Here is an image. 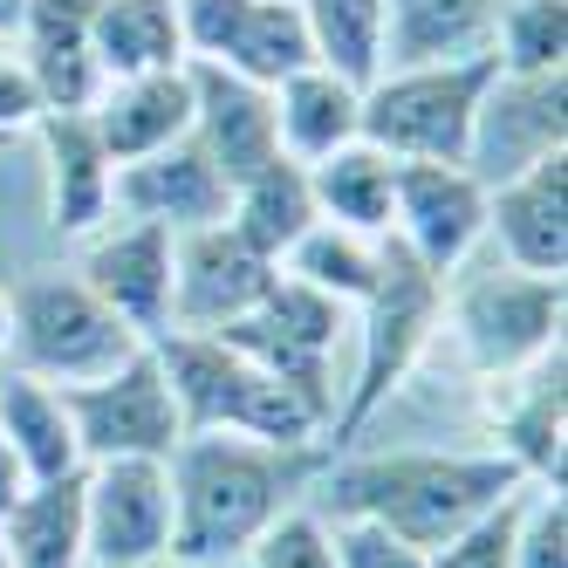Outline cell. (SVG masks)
Wrapping results in <instances>:
<instances>
[{
	"label": "cell",
	"mask_w": 568,
	"mask_h": 568,
	"mask_svg": "<svg viewBox=\"0 0 568 568\" xmlns=\"http://www.w3.org/2000/svg\"><path fill=\"white\" fill-rule=\"evenodd\" d=\"M390 240L425 274L453 281L486 240V185L466 165H397Z\"/></svg>",
	"instance_id": "obj_11"
},
{
	"label": "cell",
	"mask_w": 568,
	"mask_h": 568,
	"mask_svg": "<svg viewBox=\"0 0 568 568\" xmlns=\"http://www.w3.org/2000/svg\"><path fill=\"white\" fill-rule=\"evenodd\" d=\"M192 69V144L220 165L226 185L254 179L261 165H274L281 144H274V97L261 83L213 62H185Z\"/></svg>",
	"instance_id": "obj_17"
},
{
	"label": "cell",
	"mask_w": 568,
	"mask_h": 568,
	"mask_svg": "<svg viewBox=\"0 0 568 568\" xmlns=\"http://www.w3.org/2000/svg\"><path fill=\"white\" fill-rule=\"evenodd\" d=\"M514 568H568V500L561 486H527L514 527Z\"/></svg>",
	"instance_id": "obj_34"
},
{
	"label": "cell",
	"mask_w": 568,
	"mask_h": 568,
	"mask_svg": "<svg viewBox=\"0 0 568 568\" xmlns=\"http://www.w3.org/2000/svg\"><path fill=\"white\" fill-rule=\"evenodd\" d=\"M226 199L233 185L220 179V165L192 138L151 151V158H131V165H116V185H110V213L124 220H158L172 233H192V226H213L226 220Z\"/></svg>",
	"instance_id": "obj_16"
},
{
	"label": "cell",
	"mask_w": 568,
	"mask_h": 568,
	"mask_svg": "<svg viewBox=\"0 0 568 568\" xmlns=\"http://www.w3.org/2000/svg\"><path fill=\"white\" fill-rule=\"evenodd\" d=\"M62 404H69V425H75V445H83V466L97 459H172V445L185 438V418H179V397L158 371L151 343L116 363L110 377H90V384H55Z\"/></svg>",
	"instance_id": "obj_8"
},
{
	"label": "cell",
	"mask_w": 568,
	"mask_h": 568,
	"mask_svg": "<svg viewBox=\"0 0 568 568\" xmlns=\"http://www.w3.org/2000/svg\"><path fill=\"white\" fill-rule=\"evenodd\" d=\"M0 151H8V131H0Z\"/></svg>",
	"instance_id": "obj_42"
},
{
	"label": "cell",
	"mask_w": 568,
	"mask_h": 568,
	"mask_svg": "<svg viewBox=\"0 0 568 568\" xmlns=\"http://www.w3.org/2000/svg\"><path fill=\"white\" fill-rule=\"evenodd\" d=\"M158 371H165L185 432H240L261 445H322L329 438V412L308 404L295 384H281L274 371H261L254 356H240L220 336H192V329H165L151 343Z\"/></svg>",
	"instance_id": "obj_3"
},
{
	"label": "cell",
	"mask_w": 568,
	"mask_h": 568,
	"mask_svg": "<svg viewBox=\"0 0 568 568\" xmlns=\"http://www.w3.org/2000/svg\"><path fill=\"white\" fill-rule=\"evenodd\" d=\"M377 267H384V240L349 233V226H329V220H315L295 247H288V261H281V274L308 281V288H322V295L343 302V308H356L363 295L377 288Z\"/></svg>",
	"instance_id": "obj_29"
},
{
	"label": "cell",
	"mask_w": 568,
	"mask_h": 568,
	"mask_svg": "<svg viewBox=\"0 0 568 568\" xmlns=\"http://www.w3.org/2000/svg\"><path fill=\"white\" fill-rule=\"evenodd\" d=\"M34 116H42V97H34V83H28V69H21V55L0 42V131H34Z\"/></svg>",
	"instance_id": "obj_36"
},
{
	"label": "cell",
	"mask_w": 568,
	"mask_h": 568,
	"mask_svg": "<svg viewBox=\"0 0 568 568\" xmlns=\"http://www.w3.org/2000/svg\"><path fill=\"white\" fill-rule=\"evenodd\" d=\"M308 172V192H315V213L329 226H349V233H371L384 240L390 233V192H397V158H384L377 144H336L329 158H315Z\"/></svg>",
	"instance_id": "obj_25"
},
{
	"label": "cell",
	"mask_w": 568,
	"mask_h": 568,
	"mask_svg": "<svg viewBox=\"0 0 568 568\" xmlns=\"http://www.w3.org/2000/svg\"><path fill=\"white\" fill-rule=\"evenodd\" d=\"M274 274L281 267L261 261L226 220L179 233V247H172V329L220 336L226 322H240L274 288Z\"/></svg>",
	"instance_id": "obj_12"
},
{
	"label": "cell",
	"mask_w": 568,
	"mask_h": 568,
	"mask_svg": "<svg viewBox=\"0 0 568 568\" xmlns=\"http://www.w3.org/2000/svg\"><path fill=\"white\" fill-rule=\"evenodd\" d=\"M28 14V0H0V42H14V28Z\"/></svg>",
	"instance_id": "obj_38"
},
{
	"label": "cell",
	"mask_w": 568,
	"mask_h": 568,
	"mask_svg": "<svg viewBox=\"0 0 568 568\" xmlns=\"http://www.w3.org/2000/svg\"><path fill=\"white\" fill-rule=\"evenodd\" d=\"M507 0H384V69L486 55Z\"/></svg>",
	"instance_id": "obj_23"
},
{
	"label": "cell",
	"mask_w": 568,
	"mask_h": 568,
	"mask_svg": "<svg viewBox=\"0 0 568 568\" xmlns=\"http://www.w3.org/2000/svg\"><path fill=\"white\" fill-rule=\"evenodd\" d=\"M90 14H97V0H28V14L14 28V55L28 69L34 97H42V110H90L103 97Z\"/></svg>",
	"instance_id": "obj_18"
},
{
	"label": "cell",
	"mask_w": 568,
	"mask_h": 568,
	"mask_svg": "<svg viewBox=\"0 0 568 568\" xmlns=\"http://www.w3.org/2000/svg\"><path fill=\"white\" fill-rule=\"evenodd\" d=\"M520 507H527V486L507 494L500 507H486L473 527H459L445 548H432V568H514V527H520Z\"/></svg>",
	"instance_id": "obj_33"
},
{
	"label": "cell",
	"mask_w": 568,
	"mask_h": 568,
	"mask_svg": "<svg viewBox=\"0 0 568 568\" xmlns=\"http://www.w3.org/2000/svg\"><path fill=\"white\" fill-rule=\"evenodd\" d=\"M83 555L90 568H144L172 555V473L165 459L83 466Z\"/></svg>",
	"instance_id": "obj_10"
},
{
	"label": "cell",
	"mask_w": 568,
	"mask_h": 568,
	"mask_svg": "<svg viewBox=\"0 0 568 568\" xmlns=\"http://www.w3.org/2000/svg\"><path fill=\"white\" fill-rule=\"evenodd\" d=\"M0 349H8V288H0Z\"/></svg>",
	"instance_id": "obj_39"
},
{
	"label": "cell",
	"mask_w": 568,
	"mask_h": 568,
	"mask_svg": "<svg viewBox=\"0 0 568 568\" xmlns=\"http://www.w3.org/2000/svg\"><path fill=\"white\" fill-rule=\"evenodd\" d=\"M494 75H500L494 55L384 69L377 83H363V144H377L397 165H466Z\"/></svg>",
	"instance_id": "obj_4"
},
{
	"label": "cell",
	"mask_w": 568,
	"mask_h": 568,
	"mask_svg": "<svg viewBox=\"0 0 568 568\" xmlns=\"http://www.w3.org/2000/svg\"><path fill=\"white\" fill-rule=\"evenodd\" d=\"M507 384V404H494V453L520 466L527 486H561V418H568V384H561V349L541 363H527L514 377H486Z\"/></svg>",
	"instance_id": "obj_21"
},
{
	"label": "cell",
	"mask_w": 568,
	"mask_h": 568,
	"mask_svg": "<svg viewBox=\"0 0 568 568\" xmlns=\"http://www.w3.org/2000/svg\"><path fill=\"white\" fill-rule=\"evenodd\" d=\"M172 247L179 233L158 220H103L97 233H83V261L75 274L97 288V302H110L131 322L144 343H158L172 329Z\"/></svg>",
	"instance_id": "obj_13"
},
{
	"label": "cell",
	"mask_w": 568,
	"mask_h": 568,
	"mask_svg": "<svg viewBox=\"0 0 568 568\" xmlns=\"http://www.w3.org/2000/svg\"><path fill=\"white\" fill-rule=\"evenodd\" d=\"M329 541H336V568H432L425 548L397 541L390 527H377V520H336Z\"/></svg>",
	"instance_id": "obj_35"
},
{
	"label": "cell",
	"mask_w": 568,
	"mask_h": 568,
	"mask_svg": "<svg viewBox=\"0 0 568 568\" xmlns=\"http://www.w3.org/2000/svg\"><path fill=\"white\" fill-rule=\"evenodd\" d=\"M336 329H343V302H329L322 288L295 274H274V288L220 329V343H233L240 356H254L261 371H274L281 384H295L308 404L336 418V377H329V356H336Z\"/></svg>",
	"instance_id": "obj_9"
},
{
	"label": "cell",
	"mask_w": 568,
	"mask_h": 568,
	"mask_svg": "<svg viewBox=\"0 0 568 568\" xmlns=\"http://www.w3.org/2000/svg\"><path fill=\"white\" fill-rule=\"evenodd\" d=\"M144 568H185V561H172V555H165V561H144Z\"/></svg>",
	"instance_id": "obj_40"
},
{
	"label": "cell",
	"mask_w": 568,
	"mask_h": 568,
	"mask_svg": "<svg viewBox=\"0 0 568 568\" xmlns=\"http://www.w3.org/2000/svg\"><path fill=\"white\" fill-rule=\"evenodd\" d=\"M233 568H247V561H233Z\"/></svg>",
	"instance_id": "obj_43"
},
{
	"label": "cell",
	"mask_w": 568,
	"mask_h": 568,
	"mask_svg": "<svg viewBox=\"0 0 568 568\" xmlns=\"http://www.w3.org/2000/svg\"><path fill=\"white\" fill-rule=\"evenodd\" d=\"M0 438H8V453L21 459L28 486L83 473V445H75V425H69L62 390L42 384V377H28V371L0 377Z\"/></svg>",
	"instance_id": "obj_24"
},
{
	"label": "cell",
	"mask_w": 568,
	"mask_h": 568,
	"mask_svg": "<svg viewBox=\"0 0 568 568\" xmlns=\"http://www.w3.org/2000/svg\"><path fill=\"white\" fill-rule=\"evenodd\" d=\"M0 568H14V561H8V548H0Z\"/></svg>",
	"instance_id": "obj_41"
},
{
	"label": "cell",
	"mask_w": 568,
	"mask_h": 568,
	"mask_svg": "<svg viewBox=\"0 0 568 568\" xmlns=\"http://www.w3.org/2000/svg\"><path fill=\"white\" fill-rule=\"evenodd\" d=\"M561 308H568L561 281L486 267V274H466L459 288L445 281L438 329L459 343L473 377H514L527 363H541L548 349H561Z\"/></svg>",
	"instance_id": "obj_7"
},
{
	"label": "cell",
	"mask_w": 568,
	"mask_h": 568,
	"mask_svg": "<svg viewBox=\"0 0 568 568\" xmlns=\"http://www.w3.org/2000/svg\"><path fill=\"white\" fill-rule=\"evenodd\" d=\"M34 131H42V158H49V226L75 233V240L97 233L110 220L116 165L90 124V110H42Z\"/></svg>",
	"instance_id": "obj_20"
},
{
	"label": "cell",
	"mask_w": 568,
	"mask_h": 568,
	"mask_svg": "<svg viewBox=\"0 0 568 568\" xmlns=\"http://www.w3.org/2000/svg\"><path fill=\"white\" fill-rule=\"evenodd\" d=\"M486 55L500 75H555L568 69V0H507Z\"/></svg>",
	"instance_id": "obj_31"
},
{
	"label": "cell",
	"mask_w": 568,
	"mask_h": 568,
	"mask_svg": "<svg viewBox=\"0 0 568 568\" xmlns=\"http://www.w3.org/2000/svg\"><path fill=\"white\" fill-rule=\"evenodd\" d=\"M267 97H274V144H281V158H295V165H315V158H329L336 144L363 138V90L343 83V75L322 69V62L281 75Z\"/></svg>",
	"instance_id": "obj_22"
},
{
	"label": "cell",
	"mask_w": 568,
	"mask_h": 568,
	"mask_svg": "<svg viewBox=\"0 0 568 568\" xmlns=\"http://www.w3.org/2000/svg\"><path fill=\"white\" fill-rule=\"evenodd\" d=\"M0 548L14 568H90L83 555V473L42 479L8 507L0 520Z\"/></svg>",
	"instance_id": "obj_27"
},
{
	"label": "cell",
	"mask_w": 568,
	"mask_h": 568,
	"mask_svg": "<svg viewBox=\"0 0 568 568\" xmlns=\"http://www.w3.org/2000/svg\"><path fill=\"white\" fill-rule=\"evenodd\" d=\"M28 494V473H21V459L8 453V438H0V520H8V507Z\"/></svg>",
	"instance_id": "obj_37"
},
{
	"label": "cell",
	"mask_w": 568,
	"mask_h": 568,
	"mask_svg": "<svg viewBox=\"0 0 568 568\" xmlns=\"http://www.w3.org/2000/svg\"><path fill=\"white\" fill-rule=\"evenodd\" d=\"M90 49H97L103 83H116V75H151V69H179L185 62L179 0H97Z\"/></svg>",
	"instance_id": "obj_28"
},
{
	"label": "cell",
	"mask_w": 568,
	"mask_h": 568,
	"mask_svg": "<svg viewBox=\"0 0 568 568\" xmlns=\"http://www.w3.org/2000/svg\"><path fill=\"white\" fill-rule=\"evenodd\" d=\"M548 151H568V69H555V75H494V90L479 103V124H473L466 172L479 185H500Z\"/></svg>",
	"instance_id": "obj_14"
},
{
	"label": "cell",
	"mask_w": 568,
	"mask_h": 568,
	"mask_svg": "<svg viewBox=\"0 0 568 568\" xmlns=\"http://www.w3.org/2000/svg\"><path fill=\"white\" fill-rule=\"evenodd\" d=\"M90 124L110 151V165L151 158L179 138H192V69H151V75H116L90 103Z\"/></svg>",
	"instance_id": "obj_19"
},
{
	"label": "cell",
	"mask_w": 568,
	"mask_h": 568,
	"mask_svg": "<svg viewBox=\"0 0 568 568\" xmlns=\"http://www.w3.org/2000/svg\"><path fill=\"white\" fill-rule=\"evenodd\" d=\"M172 561L233 568L322 473V445H261L240 432H185L172 445Z\"/></svg>",
	"instance_id": "obj_1"
},
{
	"label": "cell",
	"mask_w": 568,
	"mask_h": 568,
	"mask_svg": "<svg viewBox=\"0 0 568 568\" xmlns=\"http://www.w3.org/2000/svg\"><path fill=\"white\" fill-rule=\"evenodd\" d=\"M247 568H336V541H329V520L308 514V507H288V514H274L254 548L240 555Z\"/></svg>",
	"instance_id": "obj_32"
},
{
	"label": "cell",
	"mask_w": 568,
	"mask_h": 568,
	"mask_svg": "<svg viewBox=\"0 0 568 568\" xmlns=\"http://www.w3.org/2000/svg\"><path fill=\"white\" fill-rule=\"evenodd\" d=\"M520 486H527L520 466L500 453H371V459H336L322 473L336 520H377L425 555Z\"/></svg>",
	"instance_id": "obj_2"
},
{
	"label": "cell",
	"mask_w": 568,
	"mask_h": 568,
	"mask_svg": "<svg viewBox=\"0 0 568 568\" xmlns=\"http://www.w3.org/2000/svg\"><path fill=\"white\" fill-rule=\"evenodd\" d=\"M315 192H308V172L295 165V158H274V165H261L254 179H240L233 199H226V226L247 240V247L261 261H288V247L315 226Z\"/></svg>",
	"instance_id": "obj_26"
},
{
	"label": "cell",
	"mask_w": 568,
	"mask_h": 568,
	"mask_svg": "<svg viewBox=\"0 0 568 568\" xmlns=\"http://www.w3.org/2000/svg\"><path fill=\"white\" fill-rule=\"evenodd\" d=\"M438 308H445V281L425 274L412 254L397 247V240L384 233V267H377V288L356 302L363 315V356H356V384L349 397L336 404V418H329V438L322 445H343L356 438L363 425H371L384 412V397L418 371V356L432 349L438 336Z\"/></svg>",
	"instance_id": "obj_6"
},
{
	"label": "cell",
	"mask_w": 568,
	"mask_h": 568,
	"mask_svg": "<svg viewBox=\"0 0 568 568\" xmlns=\"http://www.w3.org/2000/svg\"><path fill=\"white\" fill-rule=\"evenodd\" d=\"M138 349H144V336L110 302H97V288L75 267L69 274L42 267L8 295V356H14V371L42 377V384L110 377Z\"/></svg>",
	"instance_id": "obj_5"
},
{
	"label": "cell",
	"mask_w": 568,
	"mask_h": 568,
	"mask_svg": "<svg viewBox=\"0 0 568 568\" xmlns=\"http://www.w3.org/2000/svg\"><path fill=\"white\" fill-rule=\"evenodd\" d=\"M486 240H500L507 267L520 274H568V151H548L527 172L486 185Z\"/></svg>",
	"instance_id": "obj_15"
},
{
	"label": "cell",
	"mask_w": 568,
	"mask_h": 568,
	"mask_svg": "<svg viewBox=\"0 0 568 568\" xmlns=\"http://www.w3.org/2000/svg\"><path fill=\"white\" fill-rule=\"evenodd\" d=\"M308 62H315V42H308V21H302L295 0H254L240 34H233V49L213 69H233V75H247V83L274 90L281 75H295Z\"/></svg>",
	"instance_id": "obj_30"
}]
</instances>
